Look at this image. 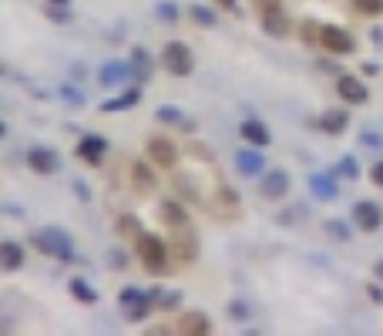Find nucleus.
Here are the masks:
<instances>
[{
    "label": "nucleus",
    "mask_w": 383,
    "mask_h": 336,
    "mask_svg": "<svg viewBox=\"0 0 383 336\" xmlns=\"http://www.w3.org/2000/svg\"><path fill=\"white\" fill-rule=\"evenodd\" d=\"M135 253H138V262H141L152 276H165V273H168V242H165L161 235L138 233Z\"/></svg>",
    "instance_id": "nucleus-1"
},
{
    "label": "nucleus",
    "mask_w": 383,
    "mask_h": 336,
    "mask_svg": "<svg viewBox=\"0 0 383 336\" xmlns=\"http://www.w3.org/2000/svg\"><path fill=\"white\" fill-rule=\"evenodd\" d=\"M158 61H161V71L172 75V78H188L195 71V54L181 41H168L161 48V54H158Z\"/></svg>",
    "instance_id": "nucleus-2"
},
{
    "label": "nucleus",
    "mask_w": 383,
    "mask_h": 336,
    "mask_svg": "<svg viewBox=\"0 0 383 336\" xmlns=\"http://www.w3.org/2000/svg\"><path fill=\"white\" fill-rule=\"evenodd\" d=\"M34 246H37L44 256L64 259V262H71V259H75V239L64 233V229H57V226L41 229V233L34 235Z\"/></svg>",
    "instance_id": "nucleus-3"
},
{
    "label": "nucleus",
    "mask_w": 383,
    "mask_h": 336,
    "mask_svg": "<svg viewBox=\"0 0 383 336\" xmlns=\"http://www.w3.org/2000/svg\"><path fill=\"white\" fill-rule=\"evenodd\" d=\"M316 41H320L323 51H330V54H353L357 51L353 34L340 24H320L316 27Z\"/></svg>",
    "instance_id": "nucleus-4"
},
{
    "label": "nucleus",
    "mask_w": 383,
    "mask_h": 336,
    "mask_svg": "<svg viewBox=\"0 0 383 336\" xmlns=\"http://www.w3.org/2000/svg\"><path fill=\"white\" fill-rule=\"evenodd\" d=\"M259 195H262V199H269V202H279V199H286V195H289V175H286L282 168H269V172L262 175Z\"/></svg>",
    "instance_id": "nucleus-5"
},
{
    "label": "nucleus",
    "mask_w": 383,
    "mask_h": 336,
    "mask_svg": "<svg viewBox=\"0 0 383 336\" xmlns=\"http://www.w3.org/2000/svg\"><path fill=\"white\" fill-rule=\"evenodd\" d=\"M172 242H175V253H179L181 262H195V256H199V235H195V229L185 222V226H175L172 229Z\"/></svg>",
    "instance_id": "nucleus-6"
},
{
    "label": "nucleus",
    "mask_w": 383,
    "mask_h": 336,
    "mask_svg": "<svg viewBox=\"0 0 383 336\" xmlns=\"http://www.w3.org/2000/svg\"><path fill=\"white\" fill-rule=\"evenodd\" d=\"M145 152H148V161L158 165V168H175V161H179V152L168 138H148Z\"/></svg>",
    "instance_id": "nucleus-7"
},
{
    "label": "nucleus",
    "mask_w": 383,
    "mask_h": 336,
    "mask_svg": "<svg viewBox=\"0 0 383 336\" xmlns=\"http://www.w3.org/2000/svg\"><path fill=\"white\" fill-rule=\"evenodd\" d=\"M353 222H357V229H363V233H377L383 226V208L377 206V202H357L353 206Z\"/></svg>",
    "instance_id": "nucleus-8"
},
{
    "label": "nucleus",
    "mask_w": 383,
    "mask_h": 336,
    "mask_svg": "<svg viewBox=\"0 0 383 336\" xmlns=\"http://www.w3.org/2000/svg\"><path fill=\"white\" fill-rule=\"evenodd\" d=\"M27 168L37 175H54L61 168V155L54 148H30L27 152Z\"/></svg>",
    "instance_id": "nucleus-9"
},
{
    "label": "nucleus",
    "mask_w": 383,
    "mask_h": 336,
    "mask_svg": "<svg viewBox=\"0 0 383 336\" xmlns=\"http://www.w3.org/2000/svg\"><path fill=\"white\" fill-rule=\"evenodd\" d=\"M336 95H340L346 104H366L370 101V88H366L360 78H353V75H343V78L336 81Z\"/></svg>",
    "instance_id": "nucleus-10"
},
{
    "label": "nucleus",
    "mask_w": 383,
    "mask_h": 336,
    "mask_svg": "<svg viewBox=\"0 0 383 336\" xmlns=\"http://www.w3.org/2000/svg\"><path fill=\"white\" fill-rule=\"evenodd\" d=\"M104 152H108V138H101V135H84L75 148V155L88 165H101Z\"/></svg>",
    "instance_id": "nucleus-11"
},
{
    "label": "nucleus",
    "mask_w": 383,
    "mask_h": 336,
    "mask_svg": "<svg viewBox=\"0 0 383 336\" xmlns=\"http://www.w3.org/2000/svg\"><path fill=\"white\" fill-rule=\"evenodd\" d=\"M175 333H181V336H208V333H212V319H208L205 313H199V310L181 313Z\"/></svg>",
    "instance_id": "nucleus-12"
},
{
    "label": "nucleus",
    "mask_w": 383,
    "mask_h": 336,
    "mask_svg": "<svg viewBox=\"0 0 383 336\" xmlns=\"http://www.w3.org/2000/svg\"><path fill=\"white\" fill-rule=\"evenodd\" d=\"M239 138H242L246 145H255V148L273 145V135H269V128H266L259 118H246V121L239 125Z\"/></svg>",
    "instance_id": "nucleus-13"
},
{
    "label": "nucleus",
    "mask_w": 383,
    "mask_h": 336,
    "mask_svg": "<svg viewBox=\"0 0 383 336\" xmlns=\"http://www.w3.org/2000/svg\"><path fill=\"white\" fill-rule=\"evenodd\" d=\"M235 168H239L242 175L255 179V175H262V168H266V158H262V152H259L255 145H249V148H239V152H235Z\"/></svg>",
    "instance_id": "nucleus-14"
},
{
    "label": "nucleus",
    "mask_w": 383,
    "mask_h": 336,
    "mask_svg": "<svg viewBox=\"0 0 383 336\" xmlns=\"http://www.w3.org/2000/svg\"><path fill=\"white\" fill-rule=\"evenodd\" d=\"M138 101H141V88L135 84V88H125L118 98H104V101L98 104V111H101V115H118V111H128V108H135Z\"/></svg>",
    "instance_id": "nucleus-15"
},
{
    "label": "nucleus",
    "mask_w": 383,
    "mask_h": 336,
    "mask_svg": "<svg viewBox=\"0 0 383 336\" xmlns=\"http://www.w3.org/2000/svg\"><path fill=\"white\" fill-rule=\"evenodd\" d=\"M128 78H131V64H125V61H108L98 68V84H104V88H118Z\"/></svg>",
    "instance_id": "nucleus-16"
},
{
    "label": "nucleus",
    "mask_w": 383,
    "mask_h": 336,
    "mask_svg": "<svg viewBox=\"0 0 383 336\" xmlns=\"http://www.w3.org/2000/svg\"><path fill=\"white\" fill-rule=\"evenodd\" d=\"M24 259H27V253L21 242H14V239H3V242H0V269H3V273H17V269L24 266Z\"/></svg>",
    "instance_id": "nucleus-17"
},
{
    "label": "nucleus",
    "mask_w": 383,
    "mask_h": 336,
    "mask_svg": "<svg viewBox=\"0 0 383 336\" xmlns=\"http://www.w3.org/2000/svg\"><path fill=\"white\" fill-rule=\"evenodd\" d=\"M306 185H309V192L316 195V199H323V202H333L336 195H340V185H336V179H333L330 172L323 175V172H313L306 179Z\"/></svg>",
    "instance_id": "nucleus-18"
},
{
    "label": "nucleus",
    "mask_w": 383,
    "mask_h": 336,
    "mask_svg": "<svg viewBox=\"0 0 383 336\" xmlns=\"http://www.w3.org/2000/svg\"><path fill=\"white\" fill-rule=\"evenodd\" d=\"M320 128L326 131V135H343V131L350 128V111H343V108H326V111L320 115Z\"/></svg>",
    "instance_id": "nucleus-19"
},
{
    "label": "nucleus",
    "mask_w": 383,
    "mask_h": 336,
    "mask_svg": "<svg viewBox=\"0 0 383 336\" xmlns=\"http://www.w3.org/2000/svg\"><path fill=\"white\" fill-rule=\"evenodd\" d=\"M128 64H131V78H135V84H145V81L152 78V54L145 51V48H135Z\"/></svg>",
    "instance_id": "nucleus-20"
},
{
    "label": "nucleus",
    "mask_w": 383,
    "mask_h": 336,
    "mask_svg": "<svg viewBox=\"0 0 383 336\" xmlns=\"http://www.w3.org/2000/svg\"><path fill=\"white\" fill-rule=\"evenodd\" d=\"M68 289H71V296H75L81 306H95V303H98V289L88 283V279H81V276H75Z\"/></svg>",
    "instance_id": "nucleus-21"
},
{
    "label": "nucleus",
    "mask_w": 383,
    "mask_h": 336,
    "mask_svg": "<svg viewBox=\"0 0 383 336\" xmlns=\"http://www.w3.org/2000/svg\"><path fill=\"white\" fill-rule=\"evenodd\" d=\"M262 30L269 34V37H276V41H282V37H289V30H293V24L279 14H262Z\"/></svg>",
    "instance_id": "nucleus-22"
},
{
    "label": "nucleus",
    "mask_w": 383,
    "mask_h": 336,
    "mask_svg": "<svg viewBox=\"0 0 383 336\" xmlns=\"http://www.w3.org/2000/svg\"><path fill=\"white\" fill-rule=\"evenodd\" d=\"M155 118H158V121H165V125H181L185 131L195 128L192 121H185V118H181V108H175V104H161V108L155 111Z\"/></svg>",
    "instance_id": "nucleus-23"
},
{
    "label": "nucleus",
    "mask_w": 383,
    "mask_h": 336,
    "mask_svg": "<svg viewBox=\"0 0 383 336\" xmlns=\"http://www.w3.org/2000/svg\"><path fill=\"white\" fill-rule=\"evenodd\" d=\"M131 179H135V185H138L141 192H152L155 188V175H152V165H148V161H135V165H131Z\"/></svg>",
    "instance_id": "nucleus-24"
},
{
    "label": "nucleus",
    "mask_w": 383,
    "mask_h": 336,
    "mask_svg": "<svg viewBox=\"0 0 383 336\" xmlns=\"http://www.w3.org/2000/svg\"><path fill=\"white\" fill-rule=\"evenodd\" d=\"M323 233L333 235L336 242H350V226H346L343 219H326V222H323Z\"/></svg>",
    "instance_id": "nucleus-25"
},
{
    "label": "nucleus",
    "mask_w": 383,
    "mask_h": 336,
    "mask_svg": "<svg viewBox=\"0 0 383 336\" xmlns=\"http://www.w3.org/2000/svg\"><path fill=\"white\" fill-rule=\"evenodd\" d=\"M188 17L202 27H215V10H208L202 3H188Z\"/></svg>",
    "instance_id": "nucleus-26"
},
{
    "label": "nucleus",
    "mask_w": 383,
    "mask_h": 336,
    "mask_svg": "<svg viewBox=\"0 0 383 336\" xmlns=\"http://www.w3.org/2000/svg\"><path fill=\"white\" fill-rule=\"evenodd\" d=\"M155 17L165 21V24H175V21H179V3H175V0H161V3H155Z\"/></svg>",
    "instance_id": "nucleus-27"
},
{
    "label": "nucleus",
    "mask_w": 383,
    "mask_h": 336,
    "mask_svg": "<svg viewBox=\"0 0 383 336\" xmlns=\"http://www.w3.org/2000/svg\"><path fill=\"white\" fill-rule=\"evenodd\" d=\"M336 175H343V179H360V161L353 155H343L340 161H336Z\"/></svg>",
    "instance_id": "nucleus-28"
},
{
    "label": "nucleus",
    "mask_w": 383,
    "mask_h": 336,
    "mask_svg": "<svg viewBox=\"0 0 383 336\" xmlns=\"http://www.w3.org/2000/svg\"><path fill=\"white\" fill-rule=\"evenodd\" d=\"M161 215H168L165 222H168L172 229H175V226H185V222H188V215H185V212H181V208L175 206V202H165V206H161Z\"/></svg>",
    "instance_id": "nucleus-29"
},
{
    "label": "nucleus",
    "mask_w": 383,
    "mask_h": 336,
    "mask_svg": "<svg viewBox=\"0 0 383 336\" xmlns=\"http://www.w3.org/2000/svg\"><path fill=\"white\" fill-rule=\"evenodd\" d=\"M57 95H61L68 104H75V108H81V104H84V91H81V88H75V84H61V88H57Z\"/></svg>",
    "instance_id": "nucleus-30"
},
{
    "label": "nucleus",
    "mask_w": 383,
    "mask_h": 336,
    "mask_svg": "<svg viewBox=\"0 0 383 336\" xmlns=\"http://www.w3.org/2000/svg\"><path fill=\"white\" fill-rule=\"evenodd\" d=\"M353 7L366 17H380L383 14V0H353Z\"/></svg>",
    "instance_id": "nucleus-31"
},
{
    "label": "nucleus",
    "mask_w": 383,
    "mask_h": 336,
    "mask_svg": "<svg viewBox=\"0 0 383 336\" xmlns=\"http://www.w3.org/2000/svg\"><path fill=\"white\" fill-rule=\"evenodd\" d=\"M51 21H57V24H68L71 21V10H68V3H48V10H44Z\"/></svg>",
    "instance_id": "nucleus-32"
},
{
    "label": "nucleus",
    "mask_w": 383,
    "mask_h": 336,
    "mask_svg": "<svg viewBox=\"0 0 383 336\" xmlns=\"http://www.w3.org/2000/svg\"><path fill=\"white\" fill-rule=\"evenodd\" d=\"M229 319H235V323L249 319V306H246L242 299H232V303H229Z\"/></svg>",
    "instance_id": "nucleus-33"
},
{
    "label": "nucleus",
    "mask_w": 383,
    "mask_h": 336,
    "mask_svg": "<svg viewBox=\"0 0 383 336\" xmlns=\"http://www.w3.org/2000/svg\"><path fill=\"white\" fill-rule=\"evenodd\" d=\"M155 303H158L161 310H175V306L181 303V293H168V296H158Z\"/></svg>",
    "instance_id": "nucleus-34"
},
{
    "label": "nucleus",
    "mask_w": 383,
    "mask_h": 336,
    "mask_svg": "<svg viewBox=\"0 0 383 336\" xmlns=\"http://www.w3.org/2000/svg\"><path fill=\"white\" fill-rule=\"evenodd\" d=\"M259 14H279L282 10V0H255Z\"/></svg>",
    "instance_id": "nucleus-35"
},
{
    "label": "nucleus",
    "mask_w": 383,
    "mask_h": 336,
    "mask_svg": "<svg viewBox=\"0 0 383 336\" xmlns=\"http://www.w3.org/2000/svg\"><path fill=\"white\" fill-rule=\"evenodd\" d=\"M370 181H373V185H380V188H383V158L377 161V165H370Z\"/></svg>",
    "instance_id": "nucleus-36"
},
{
    "label": "nucleus",
    "mask_w": 383,
    "mask_h": 336,
    "mask_svg": "<svg viewBox=\"0 0 383 336\" xmlns=\"http://www.w3.org/2000/svg\"><path fill=\"white\" fill-rule=\"evenodd\" d=\"M363 145H370V148H383V135H373V131H363Z\"/></svg>",
    "instance_id": "nucleus-37"
},
{
    "label": "nucleus",
    "mask_w": 383,
    "mask_h": 336,
    "mask_svg": "<svg viewBox=\"0 0 383 336\" xmlns=\"http://www.w3.org/2000/svg\"><path fill=\"white\" fill-rule=\"evenodd\" d=\"M366 296H370V299H373V303H377V306H380V303H383V286L370 283V286H366Z\"/></svg>",
    "instance_id": "nucleus-38"
},
{
    "label": "nucleus",
    "mask_w": 383,
    "mask_h": 336,
    "mask_svg": "<svg viewBox=\"0 0 383 336\" xmlns=\"http://www.w3.org/2000/svg\"><path fill=\"white\" fill-rule=\"evenodd\" d=\"M75 195L81 199V202H88V199H91V192H88V185H84V181H75Z\"/></svg>",
    "instance_id": "nucleus-39"
},
{
    "label": "nucleus",
    "mask_w": 383,
    "mask_h": 336,
    "mask_svg": "<svg viewBox=\"0 0 383 336\" xmlns=\"http://www.w3.org/2000/svg\"><path fill=\"white\" fill-rule=\"evenodd\" d=\"M296 215H299V208H286V212L279 215V222H282V226H289V222H293Z\"/></svg>",
    "instance_id": "nucleus-40"
},
{
    "label": "nucleus",
    "mask_w": 383,
    "mask_h": 336,
    "mask_svg": "<svg viewBox=\"0 0 383 336\" xmlns=\"http://www.w3.org/2000/svg\"><path fill=\"white\" fill-rule=\"evenodd\" d=\"M373 276H377V283H383V259L373 262Z\"/></svg>",
    "instance_id": "nucleus-41"
},
{
    "label": "nucleus",
    "mask_w": 383,
    "mask_h": 336,
    "mask_svg": "<svg viewBox=\"0 0 383 336\" xmlns=\"http://www.w3.org/2000/svg\"><path fill=\"white\" fill-rule=\"evenodd\" d=\"M219 7H226V10H239V0H215Z\"/></svg>",
    "instance_id": "nucleus-42"
},
{
    "label": "nucleus",
    "mask_w": 383,
    "mask_h": 336,
    "mask_svg": "<svg viewBox=\"0 0 383 336\" xmlns=\"http://www.w3.org/2000/svg\"><path fill=\"white\" fill-rule=\"evenodd\" d=\"M370 41H373V44H383V30H380V27H373V30H370Z\"/></svg>",
    "instance_id": "nucleus-43"
},
{
    "label": "nucleus",
    "mask_w": 383,
    "mask_h": 336,
    "mask_svg": "<svg viewBox=\"0 0 383 336\" xmlns=\"http://www.w3.org/2000/svg\"><path fill=\"white\" fill-rule=\"evenodd\" d=\"M363 75L370 78V75H380V64H363Z\"/></svg>",
    "instance_id": "nucleus-44"
},
{
    "label": "nucleus",
    "mask_w": 383,
    "mask_h": 336,
    "mask_svg": "<svg viewBox=\"0 0 383 336\" xmlns=\"http://www.w3.org/2000/svg\"><path fill=\"white\" fill-rule=\"evenodd\" d=\"M48 3H71V0H48Z\"/></svg>",
    "instance_id": "nucleus-45"
}]
</instances>
